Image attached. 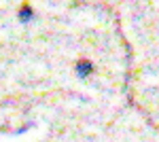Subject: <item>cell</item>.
<instances>
[{"label":"cell","mask_w":159,"mask_h":142,"mask_svg":"<svg viewBox=\"0 0 159 142\" xmlns=\"http://www.w3.org/2000/svg\"><path fill=\"white\" fill-rule=\"evenodd\" d=\"M76 72H79L81 76H85L87 72H91V64H89V62H79V68H76Z\"/></svg>","instance_id":"cell-1"}]
</instances>
